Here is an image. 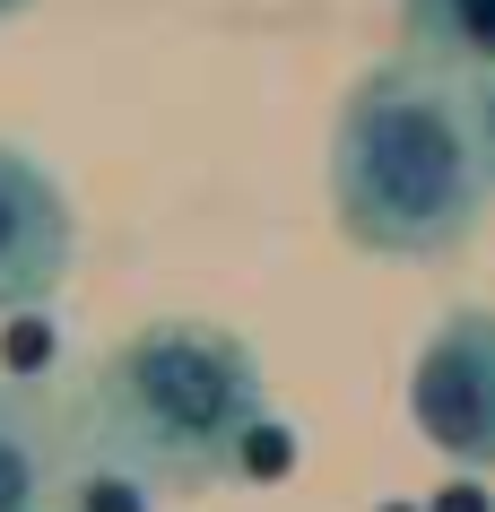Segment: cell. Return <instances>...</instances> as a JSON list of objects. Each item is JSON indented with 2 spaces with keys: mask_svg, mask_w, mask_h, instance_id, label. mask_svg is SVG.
I'll return each mask as SVG.
<instances>
[{
  "mask_svg": "<svg viewBox=\"0 0 495 512\" xmlns=\"http://www.w3.org/2000/svg\"><path fill=\"white\" fill-rule=\"evenodd\" d=\"M487 191L495 183L478 157L469 96H452L435 61L409 53L365 70L330 139V200H339L348 243L383 261H443L469 243Z\"/></svg>",
  "mask_w": 495,
  "mask_h": 512,
  "instance_id": "obj_1",
  "label": "cell"
},
{
  "mask_svg": "<svg viewBox=\"0 0 495 512\" xmlns=\"http://www.w3.org/2000/svg\"><path fill=\"white\" fill-rule=\"evenodd\" d=\"M252 426H261V365L235 330L209 322L131 330L122 348H105L79 400V434L122 469H139L157 495H200V486L244 478Z\"/></svg>",
  "mask_w": 495,
  "mask_h": 512,
  "instance_id": "obj_2",
  "label": "cell"
},
{
  "mask_svg": "<svg viewBox=\"0 0 495 512\" xmlns=\"http://www.w3.org/2000/svg\"><path fill=\"white\" fill-rule=\"evenodd\" d=\"M409 426L452 469H495V313L461 304L409 365Z\"/></svg>",
  "mask_w": 495,
  "mask_h": 512,
  "instance_id": "obj_3",
  "label": "cell"
},
{
  "mask_svg": "<svg viewBox=\"0 0 495 512\" xmlns=\"http://www.w3.org/2000/svg\"><path fill=\"white\" fill-rule=\"evenodd\" d=\"M70 252H79V226H70L61 183L27 148H0V322L53 296L70 278Z\"/></svg>",
  "mask_w": 495,
  "mask_h": 512,
  "instance_id": "obj_4",
  "label": "cell"
},
{
  "mask_svg": "<svg viewBox=\"0 0 495 512\" xmlns=\"http://www.w3.org/2000/svg\"><path fill=\"white\" fill-rule=\"evenodd\" d=\"M79 460V417H61L27 374H0V512H61Z\"/></svg>",
  "mask_w": 495,
  "mask_h": 512,
  "instance_id": "obj_5",
  "label": "cell"
},
{
  "mask_svg": "<svg viewBox=\"0 0 495 512\" xmlns=\"http://www.w3.org/2000/svg\"><path fill=\"white\" fill-rule=\"evenodd\" d=\"M409 53L435 70H495V0H409Z\"/></svg>",
  "mask_w": 495,
  "mask_h": 512,
  "instance_id": "obj_6",
  "label": "cell"
},
{
  "mask_svg": "<svg viewBox=\"0 0 495 512\" xmlns=\"http://www.w3.org/2000/svg\"><path fill=\"white\" fill-rule=\"evenodd\" d=\"M148 495H157V486L139 478V469H122L113 452H96V443L79 434V460H70L61 512H148Z\"/></svg>",
  "mask_w": 495,
  "mask_h": 512,
  "instance_id": "obj_7",
  "label": "cell"
},
{
  "mask_svg": "<svg viewBox=\"0 0 495 512\" xmlns=\"http://www.w3.org/2000/svg\"><path fill=\"white\" fill-rule=\"evenodd\" d=\"M469 122H478V157H487V183H495V70L478 79V96H469Z\"/></svg>",
  "mask_w": 495,
  "mask_h": 512,
  "instance_id": "obj_8",
  "label": "cell"
},
{
  "mask_svg": "<svg viewBox=\"0 0 495 512\" xmlns=\"http://www.w3.org/2000/svg\"><path fill=\"white\" fill-rule=\"evenodd\" d=\"M0 9H18V0H0Z\"/></svg>",
  "mask_w": 495,
  "mask_h": 512,
  "instance_id": "obj_9",
  "label": "cell"
}]
</instances>
